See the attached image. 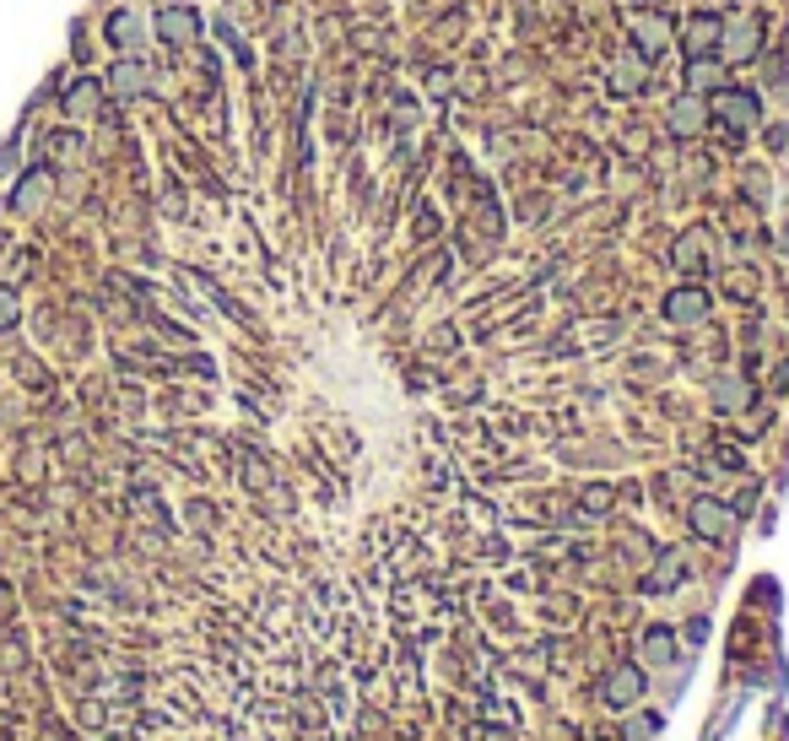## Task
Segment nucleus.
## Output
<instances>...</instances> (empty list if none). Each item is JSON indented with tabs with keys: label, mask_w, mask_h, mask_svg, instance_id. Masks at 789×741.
Masks as SVG:
<instances>
[{
	"label": "nucleus",
	"mask_w": 789,
	"mask_h": 741,
	"mask_svg": "<svg viewBox=\"0 0 789 741\" xmlns=\"http://www.w3.org/2000/svg\"><path fill=\"white\" fill-rule=\"evenodd\" d=\"M633 33H638V38H633V49H638V55H644V60H649L654 49L665 44V22H654V17H644V22H638V28H633Z\"/></svg>",
	"instance_id": "nucleus-14"
},
{
	"label": "nucleus",
	"mask_w": 789,
	"mask_h": 741,
	"mask_svg": "<svg viewBox=\"0 0 789 741\" xmlns=\"http://www.w3.org/2000/svg\"><path fill=\"white\" fill-rule=\"evenodd\" d=\"M703 98H708V114L730 119V125H757L762 119L757 92H746V87H714V92H703Z\"/></svg>",
	"instance_id": "nucleus-2"
},
{
	"label": "nucleus",
	"mask_w": 789,
	"mask_h": 741,
	"mask_svg": "<svg viewBox=\"0 0 789 741\" xmlns=\"http://www.w3.org/2000/svg\"><path fill=\"white\" fill-rule=\"evenodd\" d=\"M60 109H65V119H92V114L103 109V82H98V76L71 82V87H65V98H60Z\"/></svg>",
	"instance_id": "nucleus-9"
},
{
	"label": "nucleus",
	"mask_w": 789,
	"mask_h": 741,
	"mask_svg": "<svg viewBox=\"0 0 789 741\" xmlns=\"http://www.w3.org/2000/svg\"><path fill=\"white\" fill-rule=\"evenodd\" d=\"M665 320H671V325L708 320V293H703V287H676V293H665Z\"/></svg>",
	"instance_id": "nucleus-7"
},
{
	"label": "nucleus",
	"mask_w": 789,
	"mask_h": 741,
	"mask_svg": "<svg viewBox=\"0 0 789 741\" xmlns=\"http://www.w3.org/2000/svg\"><path fill=\"white\" fill-rule=\"evenodd\" d=\"M644 655L660 666V660H671L676 655V639H671V628H649V639H644Z\"/></svg>",
	"instance_id": "nucleus-15"
},
{
	"label": "nucleus",
	"mask_w": 789,
	"mask_h": 741,
	"mask_svg": "<svg viewBox=\"0 0 789 741\" xmlns=\"http://www.w3.org/2000/svg\"><path fill=\"white\" fill-rule=\"evenodd\" d=\"M49 152H55V157H76V152H82V136H76V130H55V136H49Z\"/></svg>",
	"instance_id": "nucleus-17"
},
{
	"label": "nucleus",
	"mask_w": 789,
	"mask_h": 741,
	"mask_svg": "<svg viewBox=\"0 0 789 741\" xmlns=\"http://www.w3.org/2000/svg\"><path fill=\"white\" fill-rule=\"evenodd\" d=\"M714 76H719V65H714V60H703V55H698V60H687V87H692V92H703V82H714Z\"/></svg>",
	"instance_id": "nucleus-16"
},
{
	"label": "nucleus",
	"mask_w": 789,
	"mask_h": 741,
	"mask_svg": "<svg viewBox=\"0 0 789 741\" xmlns=\"http://www.w3.org/2000/svg\"><path fill=\"white\" fill-rule=\"evenodd\" d=\"M11 163H17V141H6V147H0V174H11Z\"/></svg>",
	"instance_id": "nucleus-20"
},
{
	"label": "nucleus",
	"mask_w": 789,
	"mask_h": 741,
	"mask_svg": "<svg viewBox=\"0 0 789 741\" xmlns=\"http://www.w3.org/2000/svg\"><path fill=\"white\" fill-rule=\"evenodd\" d=\"M103 38H109L119 55H136V49L146 44V22L136 17V11H114V17L103 22Z\"/></svg>",
	"instance_id": "nucleus-10"
},
{
	"label": "nucleus",
	"mask_w": 789,
	"mask_h": 741,
	"mask_svg": "<svg viewBox=\"0 0 789 741\" xmlns=\"http://www.w3.org/2000/svg\"><path fill=\"white\" fill-rule=\"evenodd\" d=\"M687 520H692V531H698L703 541H725V536L735 531V509L719 504V498H698Z\"/></svg>",
	"instance_id": "nucleus-3"
},
{
	"label": "nucleus",
	"mask_w": 789,
	"mask_h": 741,
	"mask_svg": "<svg viewBox=\"0 0 789 741\" xmlns=\"http://www.w3.org/2000/svg\"><path fill=\"white\" fill-rule=\"evenodd\" d=\"M762 49V17L757 11H741V17H719V55L730 65L752 60Z\"/></svg>",
	"instance_id": "nucleus-1"
},
{
	"label": "nucleus",
	"mask_w": 789,
	"mask_h": 741,
	"mask_svg": "<svg viewBox=\"0 0 789 741\" xmlns=\"http://www.w3.org/2000/svg\"><path fill=\"white\" fill-rule=\"evenodd\" d=\"M644 71H649V60L638 55V49H627V55L617 60V87L622 92H638V87H644Z\"/></svg>",
	"instance_id": "nucleus-13"
},
{
	"label": "nucleus",
	"mask_w": 789,
	"mask_h": 741,
	"mask_svg": "<svg viewBox=\"0 0 789 741\" xmlns=\"http://www.w3.org/2000/svg\"><path fill=\"white\" fill-rule=\"evenodd\" d=\"M681 44H687V60H698L703 49H714L719 44V17H703L698 11V17L687 22V38H681Z\"/></svg>",
	"instance_id": "nucleus-12"
},
{
	"label": "nucleus",
	"mask_w": 789,
	"mask_h": 741,
	"mask_svg": "<svg viewBox=\"0 0 789 741\" xmlns=\"http://www.w3.org/2000/svg\"><path fill=\"white\" fill-rule=\"evenodd\" d=\"M665 125L676 130V136H698L708 125V98L703 92H687V98H676L671 109H665Z\"/></svg>",
	"instance_id": "nucleus-6"
},
{
	"label": "nucleus",
	"mask_w": 789,
	"mask_h": 741,
	"mask_svg": "<svg viewBox=\"0 0 789 741\" xmlns=\"http://www.w3.org/2000/svg\"><path fill=\"white\" fill-rule=\"evenodd\" d=\"M157 38H163V44H195L200 38V11L195 6H163L157 11Z\"/></svg>",
	"instance_id": "nucleus-5"
},
{
	"label": "nucleus",
	"mask_w": 789,
	"mask_h": 741,
	"mask_svg": "<svg viewBox=\"0 0 789 741\" xmlns=\"http://www.w3.org/2000/svg\"><path fill=\"white\" fill-rule=\"evenodd\" d=\"M114 92V98H141L146 87H152V71L136 60V55H125V60H114V71H109V82H103Z\"/></svg>",
	"instance_id": "nucleus-8"
},
{
	"label": "nucleus",
	"mask_w": 789,
	"mask_h": 741,
	"mask_svg": "<svg viewBox=\"0 0 789 741\" xmlns=\"http://www.w3.org/2000/svg\"><path fill=\"white\" fill-rule=\"evenodd\" d=\"M714 401H719V406H735V401H741V385H730V379H725V385L714 390Z\"/></svg>",
	"instance_id": "nucleus-19"
},
{
	"label": "nucleus",
	"mask_w": 789,
	"mask_h": 741,
	"mask_svg": "<svg viewBox=\"0 0 789 741\" xmlns=\"http://www.w3.org/2000/svg\"><path fill=\"white\" fill-rule=\"evenodd\" d=\"M49 190H55V174L49 168H28V174L17 179V190H11V206L17 211H38L49 201Z\"/></svg>",
	"instance_id": "nucleus-11"
},
{
	"label": "nucleus",
	"mask_w": 789,
	"mask_h": 741,
	"mask_svg": "<svg viewBox=\"0 0 789 741\" xmlns=\"http://www.w3.org/2000/svg\"><path fill=\"white\" fill-rule=\"evenodd\" d=\"M11 325H17V293L0 287V330H11Z\"/></svg>",
	"instance_id": "nucleus-18"
},
{
	"label": "nucleus",
	"mask_w": 789,
	"mask_h": 741,
	"mask_svg": "<svg viewBox=\"0 0 789 741\" xmlns=\"http://www.w3.org/2000/svg\"><path fill=\"white\" fill-rule=\"evenodd\" d=\"M644 687H649V677L638 666H617L606 682H600V698H606L611 709H633L638 698H644Z\"/></svg>",
	"instance_id": "nucleus-4"
}]
</instances>
